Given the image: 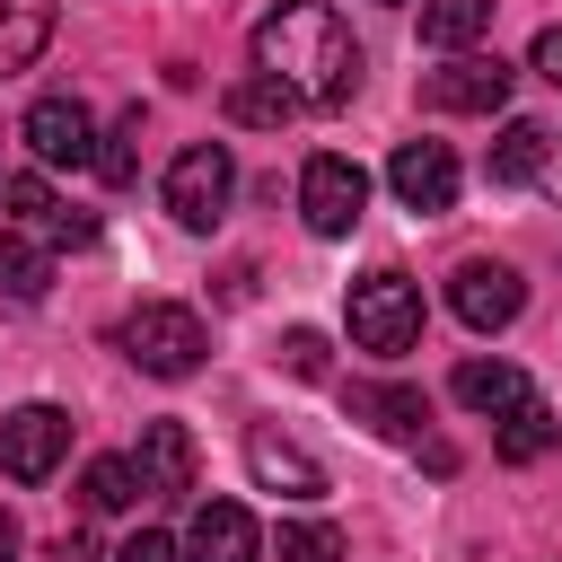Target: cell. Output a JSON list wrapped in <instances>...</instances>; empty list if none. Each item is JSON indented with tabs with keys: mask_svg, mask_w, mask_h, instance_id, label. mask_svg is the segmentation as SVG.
<instances>
[{
	"mask_svg": "<svg viewBox=\"0 0 562 562\" xmlns=\"http://www.w3.org/2000/svg\"><path fill=\"white\" fill-rule=\"evenodd\" d=\"M255 70L281 79L299 105H351L360 88V44L325 0H281L255 18Z\"/></svg>",
	"mask_w": 562,
	"mask_h": 562,
	"instance_id": "cell-1",
	"label": "cell"
},
{
	"mask_svg": "<svg viewBox=\"0 0 562 562\" xmlns=\"http://www.w3.org/2000/svg\"><path fill=\"white\" fill-rule=\"evenodd\" d=\"M351 342L378 351V360H395V351L422 342V290H413L395 263H378V272L351 281Z\"/></svg>",
	"mask_w": 562,
	"mask_h": 562,
	"instance_id": "cell-2",
	"label": "cell"
},
{
	"mask_svg": "<svg viewBox=\"0 0 562 562\" xmlns=\"http://www.w3.org/2000/svg\"><path fill=\"white\" fill-rule=\"evenodd\" d=\"M123 351H132L149 378H193L202 351H211V325H202L193 307H176V299H140V307L123 316Z\"/></svg>",
	"mask_w": 562,
	"mask_h": 562,
	"instance_id": "cell-3",
	"label": "cell"
},
{
	"mask_svg": "<svg viewBox=\"0 0 562 562\" xmlns=\"http://www.w3.org/2000/svg\"><path fill=\"white\" fill-rule=\"evenodd\" d=\"M299 211H307L316 237H351L360 211H369V176H360L342 149H316V158L299 167Z\"/></svg>",
	"mask_w": 562,
	"mask_h": 562,
	"instance_id": "cell-4",
	"label": "cell"
},
{
	"mask_svg": "<svg viewBox=\"0 0 562 562\" xmlns=\"http://www.w3.org/2000/svg\"><path fill=\"white\" fill-rule=\"evenodd\" d=\"M509 61L501 53H457V61H439V70H422V105L430 114H501L509 105Z\"/></svg>",
	"mask_w": 562,
	"mask_h": 562,
	"instance_id": "cell-5",
	"label": "cell"
},
{
	"mask_svg": "<svg viewBox=\"0 0 562 562\" xmlns=\"http://www.w3.org/2000/svg\"><path fill=\"white\" fill-rule=\"evenodd\" d=\"M228 193H237V167H228V149H220V140L176 149V167H167V211H176L184 228H211V220L228 211Z\"/></svg>",
	"mask_w": 562,
	"mask_h": 562,
	"instance_id": "cell-6",
	"label": "cell"
},
{
	"mask_svg": "<svg viewBox=\"0 0 562 562\" xmlns=\"http://www.w3.org/2000/svg\"><path fill=\"white\" fill-rule=\"evenodd\" d=\"M18 140L44 158V167H97V114L79 105V97H35L26 105V123H18Z\"/></svg>",
	"mask_w": 562,
	"mask_h": 562,
	"instance_id": "cell-7",
	"label": "cell"
},
{
	"mask_svg": "<svg viewBox=\"0 0 562 562\" xmlns=\"http://www.w3.org/2000/svg\"><path fill=\"white\" fill-rule=\"evenodd\" d=\"M61 457H70V413H61V404H18V413L0 422V465H9L18 483H44Z\"/></svg>",
	"mask_w": 562,
	"mask_h": 562,
	"instance_id": "cell-8",
	"label": "cell"
},
{
	"mask_svg": "<svg viewBox=\"0 0 562 562\" xmlns=\"http://www.w3.org/2000/svg\"><path fill=\"white\" fill-rule=\"evenodd\" d=\"M386 184H395V202L422 211V220L457 211V158H448V140H404V149L386 158Z\"/></svg>",
	"mask_w": 562,
	"mask_h": 562,
	"instance_id": "cell-9",
	"label": "cell"
},
{
	"mask_svg": "<svg viewBox=\"0 0 562 562\" xmlns=\"http://www.w3.org/2000/svg\"><path fill=\"white\" fill-rule=\"evenodd\" d=\"M448 307L474 325V334H501L518 307H527V281L509 272V263H492V255H474V263H457V281H448Z\"/></svg>",
	"mask_w": 562,
	"mask_h": 562,
	"instance_id": "cell-10",
	"label": "cell"
},
{
	"mask_svg": "<svg viewBox=\"0 0 562 562\" xmlns=\"http://www.w3.org/2000/svg\"><path fill=\"white\" fill-rule=\"evenodd\" d=\"M184 562H263V527L246 501H202L184 527Z\"/></svg>",
	"mask_w": 562,
	"mask_h": 562,
	"instance_id": "cell-11",
	"label": "cell"
},
{
	"mask_svg": "<svg viewBox=\"0 0 562 562\" xmlns=\"http://www.w3.org/2000/svg\"><path fill=\"white\" fill-rule=\"evenodd\" d=\"M246 465H255V483H263V492H290V501H316V492H325V465H316L299 439H281L272 422H255V430H246Z\"/></svg>",
	"mask_w": 562,
	"mask_h": 562,
	"instance_id": "cell-12",
	"label": "cell"
},
{
	"mask_svg": "<svg viewBox=\"0 0 562 562\" xmlns=\"http://www.w3.org/2000/svg\"><path fill=\"white\" fill-rule=\"evenodd\" d=\"M0 202L18 211V228L53 237V246H88V237H97V220H88V211H70V202H61L44 176H9V184H0Z\"/></svg>",
	"mask_w": 562,
	"mask_h": 562,
	"instance_id": "cell-13",
	"label": "cell"
},
{
	"mask_svg": "<svg viewBox=\"0 0 562 562\" xmlns=\"http://www.w3.org/2000/svg\"><path fill=\"white\" fill-rule=\"evenodd\" d=\"M193 465H202V448L184 422H140V448H132L140 492H193Z\"/></svg>",
	"mask_w": 562,
	"mask_h": 562,
	"instance_id": "cell-14",
	"label": "cell"
},
{
	"mask_svg": "<svg viewBox=\"0 0 562 562\" xmlns=\"http://www.w3.org/2000/svg\"><path fill=\"white\" fill-rule=\"evenodd\" d=\"M448 395H457L465 413H492V422H501V413H518V404H527L536 386H527V378H518L509 360H465V369L448 378Z\"/></svg>",
	"mask_w": 562,
	"mask_h": 562,
	"instance_id": "cell-15",
	"label": "cell"
},
{
	"mask_svg": "<svg viewBox=\"0 0 562 562\" xmlns=\"http://www.w3.org/2000/svg\"><path fill=\"white\" fill-rule=\"evenodd\" d=\"M44 44H53V0H0V79L35 70Z\"/></svg>",
	"mask_w": 562,
	"mask_h": 562,
	"instance_id": "cell-16",
	"label": "cell"
},
{
	"mask_svg": "<svg viewBox=\"0 0 562 562\" xmlns=\"http://www.w3.org/2000/svg\"><path fill=\"white\" fill-rule=\"evenodd\" d=\"M544 158H553V132L518 114V123H501V140H492V158H483V167H492V184H536V176H544Z\"/></svg>",
	"mask_w": 562,
	"mask_h": 562,
	"instance_id": "cell-17",
	"label": "cell"
},
{
	"mask_svg": "<svg viewBox=\"0 0 562 562\" xmlns=\"http://www.w3.org/2000/svg\"><path fill=\"white\" fill-rule=\"evenodd\" d=\"M228 123H246V132H281L290 114H299V97L281 88V79H263V70H246V79H228Z\"/></svg>",
	"mask_w": 562,
	"mask_h": 562,
	"instance_id": "cell-18",
	"label": "cell"
},
{
	"mask_svg": "<svg viewBox=\"0 0 562 562\" xmlns=\"http://www.w3.org/2000/svg\"><path fill=\"white\" fill-rule=\"evenodd\" d=\"M351 413L369 430H386V439H422V422H430V404L413 386H351Z\"/></svg>",
	"mask_w": 562,
	"mask_h": 562,
	"instance_id": "cell-19",
	"label": "cell"
},
{
	"mask_svg": "<svg viewBox=\"0 0 562 562\" xmlns=\"http://www.w3.org/2000/svg\"><path fill=\"white\" fill-rule=\"evenodd\" d=\"M44 290H53V263H44V246H35L26 228H0V299L35 307Z\"/></svg>",
	"mask_w": 562,
	"mask_h": 562,
	"instance_id": "cell-20",
	"label": "cell"
},
{
	"mask_svg": "<svg viewBox=\"0 0 562 562\" xmlns=\"http://www.w3.org/2000/svg\"><path fill=\"white\" fill-rule=\"evenodd\" d=\"M483 26H492V0H422V44L439 53H465Z\"/></svg>",
	"mask_w": 562,
	"mask_h": 562,
	"instance_id": "cell-21",
	"label": "cell"
},
{
	"mask_svg": "<svg viewBox=\"0 0 562 562\" xmlns=\"http://www.w3.org/2000/svg\"><path fill=\"white\" fill-rule=\"evenodd\" d=\"M553 439H562V422H553V413H544V404L527 395L518 413H501V439H492V448H501L509 465H536V457H544Z\"/></svg>",
	"mask_w": 562,
	"mask_h": 562,
	"instance_id": "cell-22",
	"label": "cell"
},
{
	"mask_svg": "<svg viewBox=\"0 0 562 562\" xmlns=\"http://www.w3.org/2000/svg\"><path fill=\"white\" fill-rule=\"evenodd\" d=\"M272 562H342V536H334L325 518H290V527L272 536Z\"/></svg>",
	"mask_w": 562,
	"mask_h": 562,
	"instance_id": "cell-23",
	"label": "cell"
},
{
	"mask_svg": "<svg viewBox=\"0 0 562 562\" xmlns=\"http://www.w3.org/2000/svg\"><path fill=\"white\" fill-rule=\"evenodd\" d=\"M132 501H140L132 457H97V465H88V509H132Z\"/></svg>",
	"mask_w": 562,
	"mask_h": 562,
	"instance_id": "cell-24",
	"label": "cell"
},
{
	"mask_svg": "<svg viewBox=\"0 0 562 562\" xmlns=\"http://www.w3.org/2000/svg\"><path fill=\"white\" fill-rule=\"evenodd\" d=\"M132 140H140V114H123V123L97 140V176H105V184H132V176H140V149H132Z\"/></svg>",
	"mask_w": 562,
	"mask_h": 562,
	"instance_id": "cell-25",
	"label": "cell"
},
{
	"mask_svg": "<svg viewBox=\"0 0 562 562\" xmlns=\"http://www.w3.org/2000/svg\"><path fill=\"white\" fill-rule=\"evenodd\" d=\"M281 369H290V378H325V334H316V325H290V334H281Z\"/></svg>",
	"mask_w": 562,
	"mask_h": 562,
	"instance_id": "cell-26",
	"label": "cell"
},
{
	"mask_svg": "<svg viewBox=\"0 0 562 562\" xmlns=\"http://www.w3.org/2000/svg\"><path fill=\"white\" fill-rule=\"evenodd\" d=\"M114 562H184V544H176V536H158V527H140V536H132Z\"/></svg>",
	"mask_w": 562,
	"mask_h": 562,
	"instance_id": "cell-27",
	"label": "cell"
},
{
	"mask_svg": "<svg viewBox=\"0 0 562 562\" xmlns=\"http://www.w3.org/2000/svg\"><path fill=\"white\" fill-rule=\"evenodd\" d=\"M527 61H536V79H553V88H562V26H544V35H536V53H527Z\"/></svg>",
	"mask_w": 562,
	"mask_h": 562,
	"instance_id": "cell-28",
	"label": "cell"
},
{
	"mask_svg": "<svg viewBox=\"0 0 562 562\" xmlns=\"http://www.w3.org/2000/svg\"><path fill=\"white\" fill-rule=\"evenodd\" d=\"M18 544H26V536H18V518L0 509V562H18Z\"/></svg>",
	"mask_w": 562,
	"mask_h": 562,
	"instance_id": "cell-29",
	"label": "cell"
},
{
	"mask_svg": "<svg viewBox=\"0 0 562 562\" xmlns=\"http://www.w3.org/2000/svg\"><path fill=\"white\" fill-rule=\"evenodd\" d=\"M536 184H544V193L562 202V140H553V158H544V176H536Z\"/></svg>",
	"mask_w": 562,
	"mask_h": 562,
	"instance_id": "cell-30",
	"label": "cell"
}]
</instances>
